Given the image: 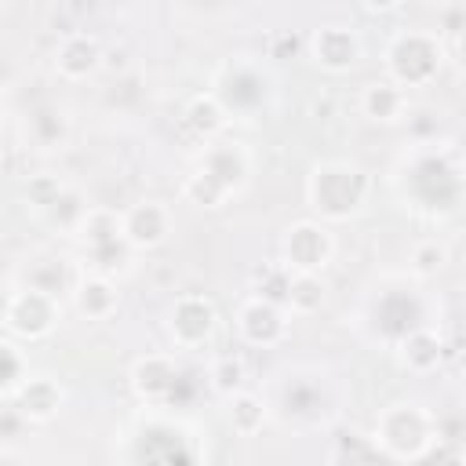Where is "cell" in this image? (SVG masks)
<instances>
[{"label":"cell","mask_w":466,"mask_h":466,"mask_svg":"<svg viewBox=\"0 0 466 466\" xmlns=\"http://www.w3.org/2000/svg\"><path fill=\"white\" fill-rule=\"evenodd\" d=\"M393 186L411 211L448 215V211H455V204L466 189V175L459 171V164L451 160L448 149H441L437 142H419L400 160Z\"/></svg>","instance_id":"1"},{"label":"cell","mask_w":466,"mask_h":466,"mask_svg":"<svg viewBox=\"0 0 466 466\" xmlns=\"http://www.w3.org/2000/svg\"><path fill=\"white\" fill-rule=\"evenodd\" d=\"M251 178V153L244 142H226L215 138L211 146H204L197 167L182 178V197L193 208H222L229 197H237Z\"/></svg>","instance_id":"2"},{"label":"cell","mask_w":466,"mask_h":466,"mask_svg":"<svg viewBox=\"0 0 466 466\" xmlns=\"http://www.w3.org/2000/svg\"><path fill=\"white\" fill-rule=\"evenodd\" d=\"M371 175L353 160H320L306 175V204L317 222H350L368 208Z\"/></svg>","instance_id":"3"},{"label":"cell","mask_w":466,"mask_h":466,"mask_svg":"<svg viewBox=\"0 0 466 466\" xmlns=\"http://www.w3.org/2000/svg\"><path fill=\"white\" fill-rule=\"evenodd\" d=\"M273 87H277V80H273V73H269V66L262 58H255V55H233V58H226L215 69L208 91L222 102V109H226L229 120H255L258 113L269 109Z\"/></svg>","instance_id":"4"},{"label":"cell","mask_w":466,"mask_h":466,"mask_svg":"<svg viewBox=\"0 0 466 466\" xmlns=\"http://www.w3.org/2000/svg\"><path fill=\"white\" fill-rule=\"evenodd\" d=\"M371 437L386 451V459L419 462L441 444V426H437V415L426 411L422 404L400 400V404H390L375 415Z\"/></svg>","instance_id":"5"},{"label":"cell","mask_w":466,"mask_h":466,"mask_svg":"<svg viewBox=\"0 0 466 466\" xmlns=\"http://www.w3.org/2000/svg\"><path fill=\"white\" fill-rule=\"evenodd\" d=\"M76 248H80V266L84 273H98V277H116L127 273L135 248L124 237V215L113 208H91L87 218L80 222V229L73 233Z\"/></svg>","instance_id":"6"},{"label":"cell","mask_w":466,"mask_h":466,"mask_svg":"<svg viewBox=\"0 0 466 466\" xmlns=\"http://www.w3.org/2000/svg\"><path fill=\"white\" fill-rule=\"evenodd\" d=\"M444 40L433 29H400L390 36L386 51H382V66H386V80H393L397 87H426L437 80L441 66H444Z\"/></svg>","instance_id":"7"},{"label":"cell","mask_w":466,"mask_h":466,"mask_svg":"<svg viewBox=\"0 0 466 466\" xmlns=\"http://www.w3.org/2000/svg\"><path fill=\"white\" fill-rule=\"evenodd\" d=\"M266 404H269V411H273L280 422H288V426H295V430H313V426L328 422V415L335 411L331 400H328V382H324V375L302 371V368L284 371V375L277 379L273 397H269Z\"/></svg>","instance_id":"8"},{"label":"cell","mask_w":466,"mask_h":466,"mask_svg":"<svg viewBox=\"0 0 466 466\" xmlns=\"http://www.w3.org/2000/svg\"><path fill=\"white\" fill-rule=\"evenodd\" d=\"M127 466H197L193 433L182 422L146 415L127 437Z\"/></svg>","instance_id":"9"},{"label":"cell","mask_w":466,"mask_h":466,"mask_svg":"<svg viewBox=\"0 0 466 466\" xmlns=\"http://www.w3.org/2000/svg\"><path fill=\"white\" fill-rule=\"evenodd\" d=\"M58 324H62V299L11 280L7 299H4V331H7V339H15V342H40Z\"/></svg>","instance_id":"10"},{"label":"cell","mask_w":466,"mask_h":466,"mask_svg":"<svg viewBox=\"0 0 466 466\" xmlns=\"http://www.w3.org/2000/svg\"><path fill=\"white\" fill-rule=\"evenodd\" d=\"M368 320H371V331L390 346H397L408 331L433 324L426 313V295L408 280H393V288L379 291L368 306Z\"/></svg>","instance_id":"11"},{"label":"cell","mask_w":466,"mask_h":466,"mask_svg":"<svg viewBox=\"0 0 466 466\" xmlns=\"http://www.w3.org/2000/svg\"><path fill=\"white\" fill-rule=\"evenodd\" d=\"M335 255V237L324 222L317 218H302V222H291L280 237V266L288 273H324L328 262Z\"/></svg>","instance_id":"12"},{"label":"cell","mask_w":466,"mask_h":466,"mask_svg":"<svg viewBox=\"0 0 466 466\" xmlns=\"http://www.w3.org/2000/svg\"><path fill=\"white\" fill-rule=\"evenodd\" d=\"M218 328V309L208 295L200 291H186L171 302V313H167V331L175 339L178 350H200Z\"/></svg>","instance_id":"13"},{"label":"cell","mask_w":466,"mask_h":466,"mask_svg":"<svg viewBox=\"0 0 466 466\" xmlns=\"http://www.w3.org/2000/svg\"><path fill=\"white\" fill-rule=\"evenodd\" d=\"M306 51L324 73H350L364 55V40L346 22H324L309 33Z\"/></svg>","instance_id":"14"},{"label":"cell","mask_w":466,"mask_h":466,"mask_svg":"<svg viewBox=\"0 0 466 466\" xmlns=\"http://www.w3.org/2000/svg\"><path fill=\"white\" fill-rule=\"evenodd\" d=\"M233 328L244 346L269 350V346L284 342V335H288V309L277 302H266L258 295H248L233 313Z\"/></svg>","instance_id":"15"},{"label":"cell","mask_w":466,"mask_h":466,"mask_svg":"<svg viewBox=\"0 0 466 466\" xmlns=\"http://www.w3.org/2000/svg\"><path fill=\"white\" fill-rule=\"evenodd\" d=\"M131 390L142 404L149 408H164L175 400V390L182 382V368L175 360V353H146L131 364Z\"/></svg>","instance_id":"16"},{"label":"cell","mask_w":466,"mask_h":466,"mask_svg":"<svg viewBox=\"0 0 466 466\" xmlns=\"http://www.w3.org/2000/svg\"><path fill=\"white\" fill-rule=\"evenodd\" d=\"M106 51H102V40L87 29H69L58 36L55 51H51V62H55V73L62 80H87L98 73Z\"/></svg>","instance_id":"17"},{"label":"cell","mask_w":466,"mask_h":466,"mask_svg":"<svg viewBox=\"0 0 466 466\" xmlns=\"http://www.w3.org/2000/svg\"><path fill=\"white\" fill-rule=\"evenodd\" d=\"M80 277H84L80 258H66V255H47L44 251V255L25 258V266L15 277V284H29L36 291H47V295L62 299V295H73V288H76Z\"/></svg>","instance_id":"18"},{"label":"cell","mask_w":466,"mask_h":466,"mask_svg":"<svg viewBox=\"0 0 466 466\" xmlns=\"http://www.w3.org/2000/svg\"><path fill=\"white\" fill-rule=\"evenodd\" d=\"M120 215H124V237L135 251H153L171 237V211L164 200H153V197L135 200Z\"/></svg>","instance_id":"19"},{"label":"cell","mask_w":466,"mask_h":466,"mask_svg":"<svg viewBox=\"0 0 466 466\" xmlns=\"http://www.w3.org/2000/svg\"><path fill=\"white\" fill-rule=\"evenodd\" d=\"M7 404H15L18 415H22L25 422L40 426V422H51V419L62 411V404H66V390H62V382H58L55 375L33 371V379H29V382L15 393V400H7Z\"/></svg>","instance_id":"20"},{"label":"cell","mask_w":466,"mask_h":466,"mask_svg":"<svg viewBox=\"0 0 466 466\" xmlns=\"http://www.w3.org/2000/svg\"><path fill=\"white\" fill-rule=\"evenodd\" d=\"M22 135L25 146L51 153V149H66L69 142V113L58 102H40L22 116Z\"/></svg>","instance_id":"21"},{"label":"cell","mask_w":466,"mask_h":466,"mask_svg":"<svg viewBox=\"0 0 466 466\" xmlns=\"http://www.w3.org/2000/svg\"><path fill=\"white\" fill-rule=\"evenodd\" d=\"M393 357H397V364H400L404 371H411V375H430V371H437L441 360H444V342H441L437 328L426 324V328L408 331V335L393 346Z\"/></svg>","instance_id":"22"},{"label":"cell","mask_w":466,"mask_h":466,"mask_svg":"<svg viewBox=\"0 0 466 466\" xmlns=\"http://www.w3.org/2000/svg\"><path fill=\"white\" fill-rule=\"evenodd\" d=\"M357 109H360V116H368L375 124H397L408 116V91L386 76L368 80L357 95Z\"/></svg>","instance_id":"23"},{"label":"cell","mask_w":466,"mask_h":466,"mask_svg":"<svg viewBox=\"0 0 466 466\" xmlns=\"http://www.w3.org/2000/svg\"><path fill=\"white\" fill-rule=\"evenodd\" d=\"M73 309L84 317V320H106L116 313L120 306V291H116V280L109 277H98V273H84L73 288Z\"/></svg>","instance_id":"24"},{"label":"cell","mask_w":466,"mask_h":466,"mask_svg":"<svg viewBox=\"0 0 466 466\" xmlns=\"http://www.w3.org/2000/svg\"><path fill=\"white\" fill-rule=\"evenodd\" d=\"M386 451L375 444L371 433L342 430L328 444V466H386Z\"/></svg>","instance_id":"25"},{"label":"cell","mask_w":466,"mask_h":466,"mask_svg":"<svg viewBox=\"0 0 466 466\" xmlns=\"http://www.w3.org/2000/svg\"><path fill=\"white\" fill-rule=\"evenodd\" d=\"M182 124H186L204 146H211V142L226 131L229 116H226L222 102H218L211 91H200V95H193V98L186 102V109H182Z\"/></svg>","instance_id":"26"},{"label":"cell","mask_w":466,"mask_h":466,"mask_svg":"<svg viewBox=\"0 0 466 466\" xmlns=\"http://www.w3.org/2000/svg\"><path fill=\"white\" fill-rule=\"evenodd\" d=\"M266 419H269V404L258 393H251V390H244V393L226 400V422L240 437H255L266 426Z\"/></svg>","instance_id":"27"},{"label":"cell","mask_w":466,"mask_h":466,"mask_svg":"<svg viewBox=\"0 0 466 466\" xmlns=\"http://www.w3.org/2000/svg\"><path fill=\"white\" fill-rule=\"evenodd\" d=\"M33 379V368H29V353L15 342V339H4L0 342V397L4 404L15 400V393Z\"/></svg>","instance_id":"28"},{"label":"cell","mask_w":466,"mask_h":466,"mask_svg":"<svg viewBox=\"0 0 466 466\" xmlns=\"http://www.w3.org/2000/svg\"><path fill=\"white\" fill-rule=\"evenodd\" d=\"M208 386L218 393V397H237L248 390V360L240 353H218L211 364H208Z\"/></svg>","instance_id":"29"},{"label":"cell","mask_w":466,"mask_h":466,"mask_svg":"<svg viewBox=\"0 0 466 466\" xmlns=\"http://www.w3.org/2000/svg\"><path fill=\"white\" fill-rule=\"evenodd\" d=\"M87 211H91L87 197H84L76 186H66V189H62V197H58V200L40 215V218H44L51 229H62V233H69V237H73V233L80 229V222L87 218Z\"/></svg>","instance_id":"30"},{"label":"cell","mask_w":466,"mask_h":466,"mask_svg":"<svg viewBox=\"0 0 466 466\" xmlns=\"http://www.w3.org/2000/svg\"><path fill=\"white\" fill-rule=\"evenodd\" d=\"M324 299H328V288L317 273H291V288H288V302H284L288 313L309 317L324 306Z\"/></svg>","instance_id":"31"},{"label":"cell","mask_w":466,"mask_h":466,"mask_svg":"<svg viewBox=\"0 0 466 466\" xmlns=\"http://www.w3.org/2000/svg\"><path fill=\"white\" fill-rule=\"evenodd\" d=\"M66 186H69V182H62L58 175L36 171V175H29V178L22 182V200H25V208H33V215H44V211L62 197Z\"/></svg>","instance_id":"32"},{"label":"cell","mask_w":466,"mask_h":466,"mask_svg":"<svg viewBox=\"0 0 466 466\" xmlns=\"http://www.w3.org/2000/svg\"><path fill=\"white\" fill-rule=\"evenodd\" d=\"M448 262V248L437 240V237H426L419 240L411 251H408V266H411V277L415 280H426V277H437Z\"/></svg>","instance_id":"33"},{"label":"cell","mask_w":466,"mask_h":466,"mask_svg":"<svg viewBox=\"0 0 466 466\" xmlns=\"http://www.w3.org/2000/svg\"><path fill=\"white\" fill-rule=\"evenodd\" d=\"M288 288H291V273H288L280 262H273V266L251 273V295H258V299H266V302L284 306V302H288Z\"/></svg>","instance_id":"34"},{"label":"cell","mask_w":466,"mask_h":466,"mask_svg":"<svg viewBox=\"0 0 466 466\" xmlns=\"http://www.w3.org/2000/svg\"><path fill=\"white\" fill-rule=\"evenodd\" d=\"M0 466H25V462L18 459V451H15V448H4V451H0Z\"/></svg>","instance_id":"35"},{"label":"cell","mask_w":466,"mask_h":466,"mask_svg":"<svg viewBox=\"0 0 466 466\" xmlns=\"http://www.w3.org/2000/svg\"><path fill=\"white\" fill-rule=\"evenodd\" d=\"M455 466H466V444L459 448V455H455Z\"/></svg>","instance_id":"36"},{"label":"cell","mask_w":466,"mask_h":466,"mask_svg":"<svg viewBox=\"0 0 466 466\" xmlns=\"http://www.w3.org/2000/svg\"><path fill=\"white\" fill-rule=\"evenodd\" d=\"M459 51H462V55H466V29H462V33H459Z\"/></svg>","instance_id":"37"}]
</instances>
